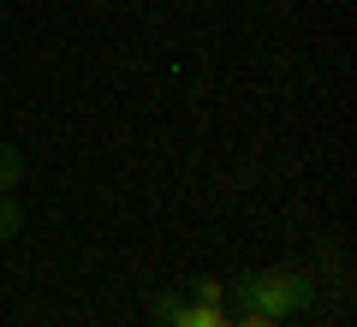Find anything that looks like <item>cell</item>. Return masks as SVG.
Masks as SVG:
<instances>
[{"instance_id": "5b68a950", "label": "cell", "mask_w": 357, "mask_h": 327, "mask_svg": "<svg viewBox=\"0 0 357 327\" xmlns=\"http://www.w3.org/2000/svg\"><path fill=\"white\" fill-rule=\"evenodd\" d=\"M18 227H24V214H18V202H6V197H0V238H13Z\"/></svg>"}, {"instance_id": "6da1fadb", "label": "cell", "mask_w": 357, "mask_h": 327, "mask_svg": "<svg viewBox=\"0 0 357 327\" xmlns=\"http://www.w3.org/2000/svg\"><path fill=\"white\" fill-rule=\"evenodd\" d=\"M227 298L238 310H256V315H292V310H310L316 303V280L310 274H250V280H232Z\"/></svg>"}, {"instance_id": "3957f363", "label": "cell", "mask_w": 357, "mask_h": 327, "mask_svg": "<svg viewBox=\"0 0 357 327\" xmlns=\"http://www.w3.org/2000/svg\"><path fill=\"white\" fill-rule=\"evenodd\" d=\"M191 303H227V286L208 280V274H197V280H191Z\"/></svg>"}, {"instance_id": "7a4b0ae2", "label": "cell", "mask_w": 357, "mask_h": 327, "mask_svg": "<svg viewBox=\"0 0 357 327\" xmlns=\"http://www.w3.org/2000/svg\"><path fill=\"white\" fill-rule=\"evenodd\" d=\"M155 327H232L227 303H191V298H178V291H161V298L149 303Z\"/></svg>"}, {"instance_id": "8992f818", "label": "cell", "mask_w": 357, "mask_h": 327, "mask_svg": "<svg viewBox=\"0 0 357 327\" xmlns=\"http://www.w3.org/2000/svg\"><path fill=\"white\" fill-rule=\"evenodd\" d=\"M232 327H274V315H256V310H244V315H238Z\"/></svg>"}, {"instance_id": "277c9868", "label": "cell", "mask_w": 357, "mask_h": 327, "mask_svg": "<svg viewBox=\"0 0 357 327\" xmlns=\"http://www.w3.org/2000/svg\"><path fill=\"white\" fill-rule=\"evenodd\" d=\"M18 178H24V161H18V149H6V143H0V190H13Z\"/></svg>"}]
</instances>
